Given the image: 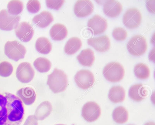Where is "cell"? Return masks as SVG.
<instances>
[{"instance_id": "obj_33", "label": "cell", "mask_w": 155, "mask_h": 125, "mask_svg": "<svg viewBox=\"0 0 155 125\" xmlns=\"http://www.w3.org/2000/svg\"><path fill=\"white\" fill-rule=\"evenodd\" d=\"M23 125H38V120L35 115H29Z\"/></svg>"}, {"instance_id": "obj_35", "label": "cell", "mask_w": 155, "mask_h": 125, "mask_svg": "<svg viewBox=\"0 0 155 125\" xmlns=\"http://www.w3.org/2000/svg\"><path fill=\"white\" fill-rule=\"evenodd\" d=\"M155 49L154 48V47L153 49H152L150 52L149 55V59L150 60L153 61V57L154 59V58L153 57V56H154V55H153V54L155 52Z\"/></svg>"}, {"instance_id": "obj_22", "label": "cell", "mask_w": 155, "mask_h": 125, "mask_svg": "<svg viewBox=\"0 0 155 125\" xmlns=\"http://www.w3.org/2000/svg\"><path fill=\"white\" fill-rule=\"evenodd\" d=\"M108 97L110 100L114 103L122 102L125 99V90L124 88L121 86H113L109 90Z\"/></svg>"}, {"instance_id": "obj_31", "label": "cell", "mask_w": 155, "mask_h": 125, "mask_svg": "<svg viewBox=\"0 0 155 125\" xmlns=\"http://www.w3.org/2000/svg\"><path fill=\"white\" fill-rule=\"evenodd\" d=\"M41 8L39 2L36 0H30L27 4V8L30 13L34 14L38 12Z\"/></svg>"}, {"instance_id": "obj_37", "label": "cell", "mask_w": 155, "mask_h": 125, "mask_svg": "<svg viewBox=\"0 0 155 125\" xmlns=\"http://www.w3.org/2000/svg\"><path fill=\"white\" fill-rule=\"evenodd\" d=\"M55 125H64V124H56Z\"/></svg>"}, {"instance_id": "obj_17", "label": "cell", "mask_w": 155, "mask_h": 125, "mask_svg": "<svg viewBox=\"0 0 155 125\" xmlns=\"http://www.w3.org/2000/svg\"><path fill=\"white\" fill-rule=\"evenodd\" d=\"M128 94L129 96L132 100L139 102L145 98L147 91L142 84H137L131 86Z\"/></svg>"}, {"instance_id": "obj_24", "label": "cell", "mask_w": 155, "mask_h": 125, "mask_svg": "<svg viewBox=\"0 0 155 125\" xmlns=\"http://www.w3.org/2000/svg\"><path fill=\"white\" fill-rule=\"evenodd\" d=\"M35 48L39 53L47 54L52 49V45L49 40L46 38L41 37L36 40L35 44Z\"/></svg>"}, {"instance_id": "obj_36", "label": "cell", "mask_w": 155, "mask_h": 125, "mask_svg": "<svg viewBox=\"0 0 155 125\" xmlns=\"http://www.w3.org/2000/svg\"><path fill=\"white\" fill-rule=\"evenodd\" d=\"M144 125H155V124L153 122H149L145 123Z\"/></svg>"}, {"instance_id": "obj_5", "label": "cell", "mask_w": 155, "mask_h": 125, "mask_svg": "<svg viewBox=\"0 0 155 125\" xmlns=\"http://www.w3.org/2000/svg\"><path fill=\"white\" fill-rule=\"evenodd\" d=\"M127 48L131 55L134 56H140L143 55L147 50L146 40L141 35H134L128 42Z\"/></svg>"}, {"instance_id": "obj_26", "label": "cell", "mask_w": 155, "mask_h": 125, "mask_svg": "<svg viewBox=\"0 0 155 125\" xmlns=\"http://www.w3.org/2000/svg\"><path fill=\"white\" fill-rule=\"evenodd\" d=\"M33 65L38 71L43 73L47 72L50 70L51 64L47 59L40 57L35 60L33 62Z\"/></svg>"}, {"instance_id": "obj_2", "label": "cell", "mask_w": 155, "mask_h": 125, "mask_svg": "<svg viewBox=\"0 0 155 125\" xmlns=\"http://www.w3.org/2000/svg\"><path fill=\"white\" fill-rule=\"evenodd\" d=\"M68 84L67 76L61 69L55 68L52 73L48 75L47 84L54 93L64 91L67 87Z\"/></svg>"}, {"instance_id": "obj_3", "label": "cell", "mask_w": 155, "mask_h": 125, "mask_svg": "<svg viewBox=\"0 0 155 125\" xmlns=\"http://www.w3.org/2000/svg\"><path fill=\"white\" fill-rule=\"evenodd\" d=\"M103 73L107 81L117 82L123 78L124 70L121 64L117 62H112L108 63L104 67Z\"/></svg>"}, {"instance_id": "obj_11", "label": "cell", "mask_w": 155, "mask_h": 125, "mask_svg": "<svg viewBox=\"0 0 155 125\" xmlns=\"http://www.w3.org/2000/svg\"><path fill=\"white\" fill-rule=\"evenodd\" d=\"M107 26V21L98 15H95L88 21V29L94 35L102 34L106 30Z\"/></svg>"}, {"instance_id": "obj_38", "label": "cell", "mask_w": 155, "mask_h": 125, "mask_svg": "<svg viewBox=\"0 0 155 125\" xmlns=\"http://www.w3.org/2000/svg\"><path fill=\"white\" fill-rule=\"evenodd\" d=\"M133 125V124H129V125Z\"/></svg>"}, {"instance_id": "obj_32", "label": "cell", "mask_w": 155, "mask_h": 125, "mask_svg": "<svg viewBox=\"0 0 155 125\" xmlns=\"http://www.w3.org/2000/svg\"><path fill=\"white\" fill-rule=\"evenodd\" d=\"M64 2L63 0H47L46 3L48 8L57 10L62 7Z\"/></svg>"}, {"instance_id": "obj_23", "label": "cell", "mask_w": 155, "mask_h": 125, "mask_svg": "<svg viewBox=\"0 0 155 125\" xmlns=\"http://www.w3.org/2000/svg\"><path fill=\"white\" fill-rule=\"evenodd\" d=\"M81 46L82 42L80 39L76 37H72L66 43L64 47V51L68 55H72L78 52Z\"/></svg>"}, {"instance_id": "obj_21", "label": "cell", "mask_w": 155, "mask_h": 125, "mask_svg": "<svg viewBox=\"0 0 155 125\" xmlns=\"http://www.w3.org/2000/svg\"><path fill=\"white\" fill-rule=\"evenodd\" d=\"M52 109V105L49 101H44L36 108L35 115L38 120H43L49 115Z\"/></svg>"}, {"instance_id": "obj_8", "label": "cell", "mask_w": 155, "mask_h": 125, "mask_svg": "<svg viewBox=\"0 0 155 125\" xmlns=\"http://www.w3.org/2000/svg\"><path fill=\"white\" fill-rule=\"evenodd\" d=\"M142 16L140 11L135 8H130L125 12L123 17L124 25L129 29L138 27L140 24Z\"/></svg>"}, {"instance_id": "obj_16", "label": "cell", "mask_w": 155, "mask_h": 125, "mask_svg": "<svg viewBox=\"0 0 155 125\" xmlns=\"http://www.w3.org/2000/svg\"><path fill=\"white\" fill-rule=\"evenodd\" d=\"M16 95L25 104L29 105L35 102L36 94L34 90L30 87H25L19 90Z\"/></svg>"}, {"instance_id": "obj_13", "label": "cell", "mask_w": 155, "mask_h": 125, "mask_svg": "<svg viewBox=\"0 0 155 125\" xmlns=\"http://www.w3.org/2000/svg\"><path fill=\"white\" fill-rule=\"evenodd\" d=\"M16 36L21 41L27 42L32 39L34 33L33 27L28 23L23 22L18 25L15 29Z\"/></svg>"}, {"instance_id": "obj_34", "label": "cell", "mask_w": 155, "mask_h": 125, "mask_svg": "<svg viewBox=\"0 0 155 125\" xmlns=\"http://www.w3.org/2000/svg\"><path fill=\"white\" fill-rule=\"evenodd\" d=\"M146 5L148 11L150 13H155V0H147Z\"/></svg>"}, {"instance_id": "obj_30", "label": "cell", "mask_w": 155, "mask_h": 125, "mask_svg": "<svg viewBox=\"0 0 155 125\" xmlns=\"http://www.w3.org/2000/svg\"><path fill=\"white\" fill-rule=\"evenodd\" d=\"M112 35L114 39L117 41H123L126 38L127 33L126 30L123 28L118 27L114 29Z\"/></svg>"}, {"instance_id": "obj_14", "label": "cell", "mask_w": 155, "mask_h": 125, "mask_svg": "<svg viewBox=\"0 0 155 125\" xmlns=\"http://www.w3.org/2000/svg\"><path fill=\"white\" fill-rule=\"evenodd\" d=\"M87 44L100 52L108 50L110 46V39L107 35L91 38L87 40Z\"/></svg>"}, {"instance_id": "obj_12", "label": "cell", "mask_w": 155, "mask_h": 125, "mask_svg": "<svg viewBox=\"0 0 155 125\" xmlns=\"http://www.w3.org/2000/svg\"><path fill=\"white\" fill-rule=\"evenodd\" d=\"M94 5L90 0L77 1L75 4L74 11L77 16L84 17L90 15L93 12Z\"/></svg>"}, {"instance_id": "obj_10", "label": "cell", "mask_w": 155, "mask_h": 125, "mask_svg": "<svg viewBox=\"0 0 155 125\" xmlns=\"http://www.w3.org/2000/svg\"><path fill=\"white\" fill-rule=\"evenodd\" d=\"M35 71L31 64L25 62L21 63L16 72L17 78L21 82L28 83L31 81L35 75Z\"/></svg>"}, {"instance_id": "obj_20", "label": "cell", "mask_w": 155, "mask_h": 125, "mask_svg": "<svg viewBox=\"0 0 155 125\" xmlns=\"http://www.w3.org/2000/svg\"><path fill=\"white\" fill-rule=\"evenodd\" d=\"M50 34L53 40L61 41L67 36L68 31L64 25L60 23H56L54 25L51 29Z\"/></svg>"}, {"instance_id": "obj_18", "label": "cell", "mask_w": 155, "mask_h": 125, "mask_svg": "<svg viewBox=\"0 0 155 125\" xmlns=\"http://www.w3.org/2000/svg\"><path fill=\"white\" fill-rule=\"evenodd\" d=\"M53 20V17L50 12L43 11L35 16L33 18L32 21L38 27L44 28L48 26Z\"/></svg>"}, {"instance_id": "obj_4", "label": "cell", "mask_w": 155, "mask_h": 125, "mask_svg": "<svg viewBox=\"0 0 155 125\" xmlns=\"http://www.w3.org/2000/svg\"><path fill=\"white\" fill-rule=\"evenodd\" d=\"M26 52L25 48L17 41H8L5 46V55L9 59L15 61L24 58Z\"/></svg>"}, {"instance_id": "obj_25", "label": "cell", "mask_w": 155, "mask_h": 125, "mask_svg": "<svg viewBox=\"0 0 155 125\" xmlns=\"http://www.w3.org/2000/svg\"><path fill=\"white\" fill-rule=\"evenodd\" d=\"M112 117L116 123L123 124L126 122L128 118V112L126 109L122 106L116 107L112 113Z\"/></svg>"}, {"instance_id": "obj_19", "label": "cell", "mask_w": 155, "mask_h": 125, "mask_svg": "<svg viewBox=\"0 0 155 125\" xmlns=\"http://www.w3.org/2000/svg\"><path fill=\"white\" fill-rule=\"evenodd\" d=\"M77 59L82 66L90 67L93 65L95 60L94 52L89 48L83 49L78 55Z\"/></svg>"}, {"instance_id": "obj_1", "label": "cell", "mask_w": 155, "mask_h": 125, "mask_svg": "<svg viewBox=\"0 0 155 125\" xmlns=\"http://www.w3.org/2000/svg\"><path fill=\"white\" fill-rule=\"evenodd\" d=\"M24 114L22 102L18 96L0 91V125H20Z\"/></svg>"}, {"instance_id": "obj_27", "label": "cell", "mask_w": 155, "mask_h": 125, "mask_svg": "<svg viewBox=\"0 0 155 125\" xmlns=\"http://www.w3.org/2000/svg\"><path fill=\"white\" fill-rule=\"evenodd\" d=\"M134 72L136 76L141 79H147L150 75L149 68L143 63H139L137 64L134 67Z\"/></svg>"}, {"instance_id": "obj_6", "label": "cell", "mask_w": 155, "mask_h": 125, "mask_svg": "<svg viewBox=\"0 0 155 125\" xmlns=\"http://www.w3.org/2000/svg\"><path fill=\"white\" fill-rule=\"evenodd\" d=\"M20 17L9 14L5 9L0 12V29L9 31L15 29L19 25Z\"/></svg>"}, {"instance_id": "obj_7", "label": "cell", "mask_w": 155, "mask_h": 125, "mask_svg": "<svg viewBox=\"0 0 155 125\" xmlns=\"http://www.w3.org/2000/svg\"><path fill=\"white\" fill-rule=\"evenodd\" d=\"M74 80L77 86L83 90L91 87L95 81L92 73L87 69H81L78 71L74 76Z\"/></svg>"}, {"instance_id": "obj_28", "label": "cell", "mask_w": 155, "mask_h": 125, "mask_svg": "<svg viewBox=\"0 0 155 125\" xmlns=\"http://www.w3.org/2000/svg\"><path fill=\"white\" fill-rule=\"evenodd\" d=\"M8 13L13 15H17L21 13L23 9V4L19 0H12L9 2L7 5Z\"/></svg>"}, {"instance_id": "obj_9", "label": "cell", "mask_w": 155, "mask_h": 125, "mask_svg": "<svg viewBox=\"0 0 155 125\" xmlns=\"http://www.w3.org/2000/svg\"><path fill=\"white\" fill-rule=\"evenodd\" d=\"M101 114V110L99 105L94 102L86 103L83 106L81 115L84 119L88 122L97 120Z\"/></svg>"}, {"instance_id": "obj_15", "label": "cell", "mask_w": 155, "mask_h": 125, "mask_svg": "<svg viewBox=\"0 0 155 125\" xmlns=\"http://www.w3.org/2000/svg\"><path fill=\"white\" fill-rule=\"evenodd\" d=\"M122 7L118 2L113 0H107L103 4V10L104 14L110 18L118 16L121 12Z\"/></svg>"}, {"instance_id": "obj_29", "label": "cell", "mask_w": 155, "mask_h": 125, "mask_svg": "<svg viewBox=\"0 0 155 125\" xmlns=\"http://www.w3.org/2000/svg\"><path fill=\"white\" fill-rule=\"evenodd\" d=\"M12 65L7 61H3L0 63V76L2 77L9 76L13 71Z\"/></svg>"}]
</instances>
